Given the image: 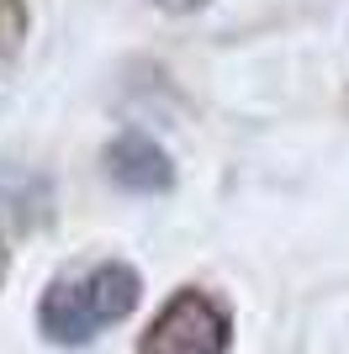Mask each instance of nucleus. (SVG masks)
<instances>
[{"mask_svg":"<svg viewBox=\"0 0 349 354\" xmlns=\"http://www.w3.org/2000/svg\"><path fill=\"white\" fill-rule=\"evenodd\" d=\"M27 43V0H0V64Z\"/></svg>","mask_w":349,"mask_h":354,"instance_id":"20e7f679","label":"nucleus"},{"mask_svg":"<svg viewBox=\"0 0 349 354\" xmlns=\"http://www.w3.org/2000/svg\"><path fill=\"white\" fill-rule=\"evenodd\" d=\"M143 296L138 270L122 259H101V265L80 270V275H58L48 286L43 307H37V328L48 344H90L106 323H122Z\"/></svg>","mask_w":349,"mask_h":354,"instance_id":"f257e3e1","label":"nucleus"},{"mask_svg":"<svg viewBox=\"0 0 349 354\" xmlns=\"http://www.w3.org/2000/svg\"><path fill=\"white\" fill-rule=\"evenodd\" d=\"M228 349H233V317L202 286H180L138 339V354H228Z\"/></svg>","mask_w":349,"mask_h":354,"instance_id":"f03ea898","label":"nucleus"},{"mask_svg":"<svg viewBox=\"0 0 349 354\" xmlns=\"http://www.w3.org/2000/svg\"><path fill=\"white\" fill-rule=\"evenodd\" d=\"M6 270H11V254H6V238H0V286H6Z\"/></svg>","mask_w":349,"mask_h":354,"instance_id":"39448f33","label":"nucleus"},{"mask_svg":"<svg viewBox=\"0 0 349 354\" xmlns=\"http://www.w3.org/2000/svg\"><path fill=\"white\" fill-rule=\"evenodd\" d=\"M106 175H111L116 185L138 191V196H154V191H170L174 185V164L154 138L122 133L111 148H106Z\"/></svg>","mask_w":349,"mask_h":354,"instance_id":"7ed1b4c3","label":"nucleus"}]
</instances>
